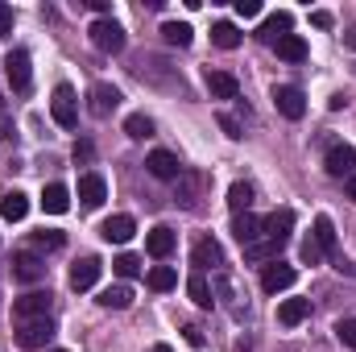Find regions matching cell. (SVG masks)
<instances>
[{"label": "cell", "mask_w": 356, "mask_h": 352, "mask_svg": "<svg viewBox=\"0 0 356 352\" xmlns=\"http://www.w3.org/2000/svg\"><path fill=\"white\" fill-rule=\"evenodd\" d=\"M50 116H54V125H63V129H75V125H79V99H75V88H71V83H58V88H54Z\"/></svg>", "instance_id": "cell-1"}, {"label": "cell", "mask_w": 356, "mask_h": 352, "mask_svg": "<svg viewBox=\"0 0 356 352\" xmlns=\"http://www.w3.org/2000/svg\"><path fill=\"white\" fill-rule=\"evenodd\" d=\"M50 307H54V294L50 290H29L13 303V319H50Z\"/></svg>", "instance_id": "cell-2"}, {"label": "cell", "mask_w": 356, "mask_h": 352, "mask_svg": "<svg viewBox=\"0 0 356 352\" xmlns=\"http://www.w3.org/2000/svg\"><path fill=\"white\" fill-rule=\"evenodd\" d=\"M91 46L95 50H104V54H120L124 50V29L112 21V17H99V21H91Z\"/></svg>", "instance_id": "cell-3"}, {"label": "cell", "mask_w": 356, "mask_h": 352, "mask_svg": "<svg viewBox=\"0 0 356 352\" xmlns=\"http://www.w3.org/2000/svg\"><path fill=\"white\" fill-rule=\"evenodd\" d=\"M54 340V319H21L17 323V344L21 349H46Z\"/></svg>", "instance_id": "cell-4"}, {"label": "cell", "mask_w": 356, "mask_h": 352, "mask_svg": "<svg viewBox=\"0 0 356 352\" xmlns=\"http://www.w3.org/2000/svg\"><path fill=\"white\" fill-rule=\"evenodd\" d=\"M4 75H8V88L17 91V95H25L29 83H33V71H29V50H13L8 58H4Z\"/></svg>", "instance_id": "cell-5"}, {"label": "cell", "mask_w": 356, "mask_h": 352, "mask_svg": "<svg viewBox=\"0 0 356 352\" xmlns=\"http://www.w3.org/2000/svg\"><path fill=\"white\" fill-rule=\"evenodd\" d=\"M203 191H207V175H203V170H182V175L175 178V199L182 207H199Z\"/></svg>", "instance_id": "cell-6"}, {"label": "cell", "mask_w": 356, "mask_h": 352, "mask_svg": "<svg viewBox=\"0 0 356 352\" xmlns=\"http://www.w3.org/2000/svg\"><path fill=\"white\" fill-rule=\"evenodd\" d=\"M273 108H277L286 120H302L307 95H302V88H294V83H277V88H273Z\"/></svg>", "instance_id": "cell-7"}, {"label": "cell", "mask_w": 356, "mask_h": 352, "mask_svg": "<svg viewBox=\"0 0 356 352\" xmlns=\"http://www.w3.org/2000/svg\"><path fill=\"white\" fill-rule=\"evenodd\" d=\"M290 232H294V211H290V207H277V211H269L266 220H261V237L273 241L277 249L290 241Z\"/></svg>", "instance_id": "cell-8"}, {"label": "cell", "mask_w": 356, "mask_h": 352, "mask_svg": "<svg viewBox=\"0 0 356 352\" xmlns=\"http://www.w3.org/2000/svg\"><path fill=\"white\" fill-rule=\"evenodd\" d=\"M294 278H298V269L286 262H269L266 269H261V290L266 294H277V290H290L294 286Z\"/></svg>", "instance_id": "cell-9"}, {"label": "cell", "mask_w": 356, "mask_h": 352, "mask_svg": "<svg viewBox=\"0 0 356 352\" xmlns=\"http://www.w3.org/2000/svg\"><path fill=\"white\" fill-rule=\"evenodd\" d=\"M88 99H91V104H88V112L95 116V120H104V116H112V112L120 108V91L112 88V83H95Z\"/></svg>", "instance_id": "cell-10"}, {"label": "cell", "mask_w": 356, "mask_h": 352, "mask_svg": "<svg viewBox=\"0 0 356 352\" xmlns=\"http://www.w3.org/2000/svg\"><path fill=\"white\" fill-rule=\"evenodd\" d=\"M133 232H137V220L133 216H108L104 224H99V237L108 241V245H124V241H133Z\"/></svg>", "instance_id": "cell-11"}, {"label": "cell", "mask_w": 356, "mask_h": 352, "mask_svg": "<svg viewBox=\"0 0 356 352\" xmlns=\"http://www.w3.org/2000/svg\"><path fill=\"white\" fill-rule=\"evenodd\" d=\"M290 29H294V17H290L286 8H277V13H269L266 21H261V29H257V38H261L266 46H277V42H282V38H286Z\"/></svg>", "instance_id": "cell-12"}, {"label": "cell", "mask_w": 356, "mask_h": 352, "mask_svg": "<svg viewBox=\"0 0 356 352\" xmlns=\"http://www.w3.org/2000/svg\"><path fill=\"white\" fill-rule=\"evenodd\" d=\"M323 166H327V175L332 178H353L356 175V150L353 145H332Z\"/></svg>", "instance_id": "cell-13"}, {"label": "cell", "mask_w": 356, "mask_h": 352, "mask_svg": "<svg viewBox=\"0 0 356 352\" xmlns=\"http://www.w3.org/2000/svg\"><path fill=\"white\" fill-rule=\"evenodd\" d=\"M191 262H195V269H199V273H203V269H220V265H224V249H220V241H211V237L195 241Z\"/></svg>", "instance_id": "cell-14"}, {"label": "cell", "mask_w": 356, "mask_h": 352, "mask_svg": "<svg viewBox=\"0 0 356 352\" xmlns=\"http://www.w3.org/2000/svg\"><path fill=\"white\" fill-rule=\"evenodd\" d=\"M104 199H108V182H104V178L95 175V170L79 178V203H83L88 211H95V207H99Z\"/></svg>", "instance_id": "cell-15"}, {"label": "cell", "mask_w": 356, "mask_h": 352, "mask_svg": "<svg viewBox=\"0 0 356 352\" xmlns=\"http://www.w3.org/2000/svg\"><path fill=\"white\" fill-rule=\"evenodd\" d=\"M13 278L17 282H42L46 278V262L38 253H17L13 257Z\"/></svg>", "instance_id": "cell-16"}, {"label": "cell", "mask_w": 356, "mask_h": 352, "mask_svg": "<svg viewBox=\"0 0 356 352\" xmlns=\"http://www.w3.org/2000/svg\"><path fill=\"white\" fill-rule=\"evenodd\" d=\"M145 166H149V175H154V178H166V182H175V178L182 175V162H178L170 150H154Z\"/></svg>", "instance_id": "cell-17"}, {"label": "cell", "mask_w": 356, "mask_h": 352, "mask_svg": "<svg viewBox=\"0 0 356 352\" xmlns=\"http://www.w3.org/2000/svg\"><path fill=\"white\" fill-rule=\"evenodd\" d=\"M232 237L241 241V249H249L253 241H261V216H253V211H241V216L232 220Z\"/></svg>", "instance_id": "cell-18"}, {"label": "cell", "mask_w": 356, "mask_h": 352, "mask_svg": "<svg viewBox=\"0 0 356 352\" xmlns=\"http://www.w3.org/2000/svg\"><path fill=\"white\" fill-rule=\"evenodd\" d=\"M99 257H83V262L71 265V290H91L95 282H99Z\"/></svg>", "instance_id": "cell-19"}, {"label": "cell", "mask_w": 356, "mask_h": 352, "mask_svg": "<svg viewBox=\"0 0 356 352\" xmlns=\"http://www.w3.org/2000/svg\"><path fill=\"white\" fill-rule=\"evenodd\" d=\"M311 315V298H282L277 303V323L282 328H294V323H302Z\"/></svg>", "instance_id": "cell-20"}, {"label": "cell", "mask_w": 356, "mask_h": 352, "mask_svg": "<svg viewBox=\"0 0 356 352\" xmlns=\"http://www.w3.org/2000/svg\"><path fill=\"white\" fill-rule=\"evenodd\" d=\"M207 91H211V99H236L241 95V83L228 71H207Z\"/></svg>", "instance_id": "cell-21"}, {"label": "cell", "mask_w": 356, "mask_h": 352, "mask_svg": "<svg viewBox=\"0 0 356 352\" xmlns=\"http://www.w3.org/2000/svg\"><path fill=\"white\" fill-rule=\"evenodd\" d=\"M145 249H149V257H158V262H166L170 253H175V232L166 228V224H158L149 237H145Z\"/></svg>", "instance_id": "cell-22"}, {"label": "cell", "mask_w": 356, "mask_h": 352, "mask_svg": "<svg viewBox=\"0 0 356 352\" xmlns=\"http://www.w3.org/2000/svg\"><path fill=\"white\" fill-rule=\"evenodd\" d=\"M42 207H46L50 216H63V211L71 207V191H67L63 182H50V186H42Z\"/></svg>", "instance_id": "cell-23"}, {"label": "cell", "mask_w": 356, "mask_h": 352, "mask_svg": "<svg viewBox=\"0 0 356 352\" xmlns=\"http://www.w3.org/2000/svg\"><path fill=\"white\" fill-rule=\"evenodd\" d=\"M0 216L13 220V224L25 220V216H29V195H25V191H4V199H0Z\"/></svg>", "instance_id": "cell-24"}, {"label": "cell", "mask_w": 356, "mask_h": 352, "mask_svg": "<svg viewBox=\"0 0 356 352\" xmlns=\"http://www.w3.org/2000/svg\"><path fill=\"white\" fill-rule=\"evenodd\" d=\"M95 303L108 307V311H129V307H133V290H129V286H108V290H99Z\"/></svg>", "instance_id": "cell-25"}, {"label": "cell", "mask_w": 356, "mask_h": 352, "mask_svg": "<svg viewBox=\"0 0 356 352\" xmlns=\"http://www.w3.org/2000/svg\"><path fill=\"white\" fill-rule=\"evenodd\" d=\"M273 50H277V58H282V63H302V58H307V42H302L298 33H286Z\"/></svg>", "instance_id": "cell-26"}, {"label": "cell", "mask_w": 356, "mask_h": 352, "mask_svg": "<svg viewBox=\"0 0 356 352\" xmlns=\"http://www.w3.org/2000/svg\"><path fill=\"white\" fill-rule=\"evenodd\" d=\"M211 42H216L220 50H236V46H241V29H236L232 21H216V25H211Z\"/></svg>", "instance_id": "cell-27"}, {"label": "cell", "mask_w": 356, "mask_h": 352, "mask_svg": "<svg viewBox=\"0 0 356 352\" xmlns=\"http://www.w3.org/2000/svg\"><path fill=\"white\" fill-rule=\"evenodd\" d=\"M186 294H191V303H195V307H203V311L216 303V298H211V286H207V278H203V273H191V282H186Z\"/></svg>", "instance_id": "cell-28"}, {"label": "cell", "mask_w": 356, "mask_h": 352, "mask_svg": "<svg viewBox=\"0 0 356 352\" xmlns=\"http://www.w3.org/2000/svg\"><path fill=\"white\" fill-rule=\"evenodd\" d=\"M145 282H149V290H158V294H166V290H175V286H178V273L170 269V265H154Z\"/></svg>", "instance_id": "cell-29"}, {"label": "cell", "mask_w": 356, "mask_h": 352, "mask_svg": "<svg viewBox=\"0 0 356 352\" xmlns=\"http://www.w3.org/2000/svg\"><path fill=\"white\" fill-rule=\"evenodd\" d=\"M228 207H232L236 216L249 211V207H253V186H249V182H232V186H228Z\"/></svg>", "instance_id": "cell-30"}, {"label": "cell", "mask_w": 356, "mask_h": 352, "mask_svg": "<svg viewBox=\"0 0 356 352\" xmlns=\"http://www.w3.org/2000/svg\"><path fill=\"white\" fill-rule=\"evenodd\" d=\"M315 245H319L323 253H336V224H332L327 216L315 220Z\"/></svg>", "instance_id": "cell-31"}, {"label": "cell", "mask_w": 356, "mask_h": 352, "mask_svg": "<svg viewBox=\"0 0 356 352\" xmlns=\"http://www.w3.org/2000/svg\"><path fill=\"white\" fill-rule=\"evenodd\" d=\"M124 133H129L133 141H141V137H154V120H149L145 112H133V116L124 120Z\"/></svg>", "instance_id": "cell-32"}, {"label": "cell", "mask_w": 356, "mask_h": 352, "mask_svg": "<svg viewBox=\"0 0 356 352\" xmlns=\"http://www.w3.org/2000/svg\"><path fill=\"white\" fill-rule=\"evenodd\" d=\"M277 253H282V249H277V245H273V241H266V237H261V241H253V245H249V249H245V257H249V262H277Z\"/></svg>", "instance_id": "cell-33"}, {"label": "cell", "mask_w": 356, "mask_h": 352, "mask_svg": "<svg viewBox=\"0 0 356 352\" xmlns=\"http://www.w3.org/2000/svg\"><path fill=\"white\" fill-rule=\"evenodd\" d=\"M162 38H166L170 46H191V25H186V21H166V25H162Z\"/></svg>", "instance_id": "cell-34"}, {"label": "cell", "mask_w": 356, "mask_h": 352, "mask_svg": "<svg viewBox=\"0 0 356 352\" xmlns=\"http://www.w3.org/2000/svg\"><path fill=\"white\" fill-rule=\"evenodd\" d=\"M112 269H116L120 278H137V273H141V262H137L133 253H120V257L112 262Z\"/></svg>", "instance_id": "cell-35"}, {"label": "cell", "mask_w": 356, "mask_h": 352, "mask_svg": "<svg viewBox=\"0 0 356 352\" xmlns=\"http://www.w3.org/2000/svg\"><path fill=\"white\" fill-rule=\"evenodd\" d=\"M63 241H67V237H63V232H54V228H42V232L33 237V245H38V249H63Z\"/></svg>", "instance_id": "cell-36"}, {"label": "cell", "mask_w": 356, "mask_h": 352, "mask_svg": "<svg viewBox=\"0 0 356 352\" xmlns=\"http://www.w3.org/2000/svg\"><path fill=\"white\" fill-rule=\"evenodd\" d=\"M336 340H340L344 349H356V319H340V323H336Z\"/></svg>", "instance_id": "cell-37"}, {"label": "cell", "mask_w": 356, "mask_h": 352, "mask_svg": "<svg viewBox=\"0 0 356 352\" xmlns=\"http://www.w3.org/2000/svg\"><path fill=\"white\" fill-rule=\"evenodd\" d=\"M302 262H307V265H319V262H323V249L315 245V237H307V241H302Z\"/></svg>", "instance_id": "cell-38"}, {"label": "cell", "mask_w": 356, "mask_h": 352, "mask_svg": "<svg viewBox=\"0 0 356 352\" xmlns=\"http://www.w3.org/2000/svg\"><path fill=\"white\" fill-rule=\"evenodd\" d=\"M220 129H224V133H228L232 141H241V137H245V133H241V120H232L228 112H220Z\"/></svg>", "instance_id": "cell-39"}, {"label": "cell", "mask_w": 356, "mask_h": 352, "mask_svg": "<svg viewBox=\"0 0 356 352\" xmlns=\"http://www.w3.org/2000/svg\"><path fill=\"white\" fill-rule=\"evenodd\" d=\"M257 13H261V0H236V17L249 21V17H257Z\"/></svg>", "instance_id": "cell-40"}, {"label": "cell", "mask_w": 356, "mask_h": 352, "mask_svg": "<svg viewBox=\"0 0 356 352\" xmlns=\"http://www.w3.org/2000/svg\"><path fill=\"white\" fill-rule=\"evenodd\" d=\"M8 33H13V8L0 4V38H8Z\"/></svg>", "instance_id": "cell-41"}, {"label": "cell", "mask_w": 356, "mask_h": 352, "mask_svg": "<svg viewBox=\"0 0 356 352\" xmlns=\"http://www.w3.org/2000/svg\"><path fill=\"white\" fill-rule=\"evenodd\" d=\"M0 137L13 141V125H8V112H4V99H0Z\"/></svg>", "instance_id": "cell-42"}, {"label": "cell", "mask_w": 356, "mask_h": 352, "mask_svg": "<svg viewBox=\"0 0 356 352\" xmlns=\"http://www.w3.org/2000/svg\"><path fill=\"white\" fill-rule=\"evenodd\" d=\"M75 162H91V141H79L75 145Z\"/></svg>", "instance_id": "cell-43"}, {"label": "cell", "mask_w": 356, "mask_h": 352, "mask_svg": "<svg viewBox=\"0 0 356 352\" xmlns=\"http://www.w3.org/2000/svg\"><path fill=\"white\" fill-rule=\"evenodd\" d=\"M311 21H315L319 29H327V25H332V13H323V8H319V13H311Z\"/></svg>", "instance_id": "cell-44"}, {"label": "cell", "mask_w": 356, "mask_h": 352, "mask_svg": "<svg viewBox=\"0 0 356 352\" xmlns=\"http://www.w3.org/2000/svg\"><path fill=\"white\" fill-rule=\"evenodd\" d=\"M186 344H195V349L203 344V336H199V328H186Z\"/></svg>", "instance_id": "cell-45"}, {"label": "cell", "mask_w": 356, "mask_h": 352, "mask_svg": "<svg viewBox=\"0 0 356 352\" xmlns=\"http://www.w3.org/2000/svg\"><path fill=\"white\" fill-rule=\"evenodd\" d=\"M344 195H348V199H353V203H356V175L348 178V186H344Z\"/></svg>", "instance_id": "cell-46"}, {"label": "cell", "mask_w": 356, "mask_h": 352, "mask_svg": "<svg viewBox=\"0 0 356 352\" xmlns=\"http://www.w3.org/2000/svg\"><path fill=\"white\" fill-rule=\"evenodd\" d=\"M344 42H348V46H353V50H356V33H348V38H344Z\"/></svg>", "instance_id": "cell-47"}, {"label": "cell", "mask_w": 356, "mask_h": 352, "mask_svg": "<svg viewBox=\"0 0 356 352\" xmlns=\"http://www.w3.org/2000/svg\"><path fill=\"white\" fill-rule=\"evenodd\" d=\"M154 352H170V349H166V344H158V349H154Z\"/></svg>", "instance_id": "cell-48"}, {"label": "cell", "mask_w": 356, "mask_h": 352, "mask_svg": "<svg viewBox=\"0 0 356 352\" xmlns=\"http://www.w3.org/2000/svg\"><path fill=\"white\" fill-rule=\"evenodd\" d=\"M54 352H63V349H54Z\"/></svg>", "instance_id": "cell-49"}]
</instances>
